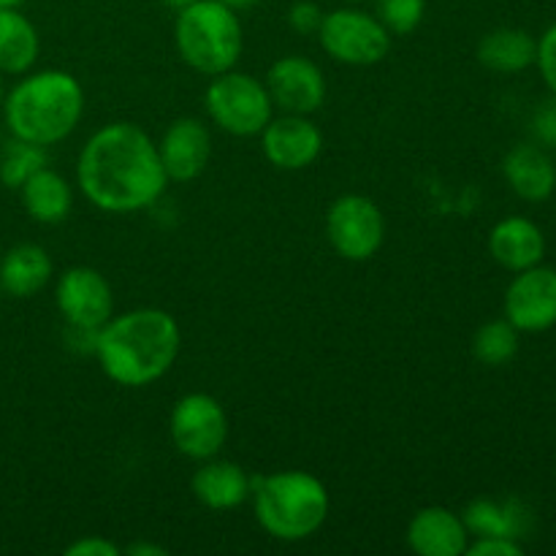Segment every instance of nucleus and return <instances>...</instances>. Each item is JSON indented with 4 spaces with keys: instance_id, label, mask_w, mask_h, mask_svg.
I'll use <instances>...</instances> for the list:
<instances>
[{
    "instance_id": "f257e3e1",
    "label": "nucleus",
    "mask_w": 556,
    "mask_h": 556,
    "mask_svg": "<svg viewBox=\"0 0 556 556\" xmlns=\"http://www.w3.org/2000/svg\"><path fill=\"white\" fill-rule=\"evenodd\" d=\"M81 195L109 215H134L155 204L168 179L157 144L136 123H109L85 141L76 161Z\"/></svg>"
},
{
    "instance_id": "f03ea898",
    "label": "nucleus",
    "mask_w": 556,
    "mask_h": 556,
    "mask_svg": "<svg viewBox=\"0 0 556 556\" xmlns=\"http://www.w3.org/2000/svg\"><path fill=\"white\" fill-rule=\"evenodd\" d=\"M182 348L177 318L161 307H136L112 315L98 329L92 356L103 375L123 389L157 383L174 367Z\"/></svg>"
},
{
    "instance_id": "7ed1b4c3",
    "label": "nucleus",
    "mask_w": 556,
    "mask_h": 556,
    "mask_svg": "<svg viewBox=\"0 0 556 556\" xmlns=\"http://www.w3.org/2000/svg\"><path fill=\"white\" fill-rule=\"evenodd\" d=\"M5 128L14 139L52 147L68 139L85 114V90L74 74L60 68L27 71L3 98Z\"/></svg>"
},
{
    "instance_id": "20e7f679",
    "label": "nucleus",
    "mask_w": 556,
    "mask_h": 556,
    "mask_svg": "<svg viewBox=\"0 0 556 556\" xmlns=\"http://www.w3.org/2000/svg\"><path fill=\"white\" fill-rule=\"evenodd\" d=\"M261 530L282 543L313 538L329 519V489L307 470H277L255 476L250 486Z\"/></svg>"
},
{
    "instance_id": "39448f33",
    "label": "nucleus",
    "mask_w": 556,
    "mask_h": 556,
    "mask_svg": "<svg viewBox=\"0 0 556 556\" xmlns=\"http://www.w3.org/2000/svg\"><path fill=\"white\" fill-rule=\"evenodd\" d=\"M174 43L185 65L212 79L237 68L244 49L242 22L237 11L217 0H193L177 9Z\"/></svg>"
},
{
    "instance_id": "423d86ee",
    "label": "nucleus",
    "mask_w": 556,
    "mask_h": 556,
    "mask_svg": "<svg viewBox=\"0 0 556 556\" xmlns=\"http://www.w3.org/2000/svg\"><path fill=\"white\" fill-rule=\"evenodd\" d=\"M204 109L217 128L237 139L258 136L275 117V103L264 81L237 68L212 76L204 92Z\"/></svg>"
},
{
    "instance_id": "0eeeda50",
    "label": "nucleus",
    "mask_w": 556,
    "mask_h": 556,
    "mask_svg": "<svg viewBox=\"0 0 556 556\" xmlns=\"http://www.w3.org/2000/svg\"><path fill=\"white\" fill-rule=\"evenodd\" d=\"M318 41L331 60L353 68L378 65L391 52V33L383 22L353 3L324 14Z\"/></svg>"
},
{
    "instance_id": "6e6552de",
    "label": "nucleus",
    "mask_w": 556,
    "mask_h": 556,
    "mask_svg": "<svg viewBox=\"0 0 556 556\" xmlns=\"http://www.w3.org/2000/svg\"><path fill=\"white\" fill-rule=\"evenodd\" d=\"M168 438L185 459H212L228 443L226 407L206 391L179 396L168 413Z\"/></svg>"
},
{
    "instance_id": "1a4fd4ad",
    "label": "nucleus",
    "mask_w": 556,
    "mask_h": 556,
    "mask_svg": "<svg viewBox=\"0 0 556 556\" xmlns=\"http://www.w3.org/2000/svg\"><path fill=\"white\" fill-rule=\"evenodd\" d=\"M326 239L340 258L356 264L375 258L386 242L383 210L369 195H340L326 212Z\"/></svg>"
},
{
    "instance_id": "9d476101",
    "label": "nucleus",
    "mask_w": 556,
    "mask_h": 556,
    "mask_svg": "<svg viewBox=\"0 0 556 556\" xmlns=\"http://www.w3.org/2000/svg\"><path fill=\"white\" fill-rule=\"evenodd\" d=\"M54 304L65 326L101 329L114 315V293L106 277L92 266H71L54 286Z\"/></svg>"
},
{
    "instance_id": "9b49d317",
    "label": "nucleus",
    "mask_w": 556,
    "mask_h": 556,
    "mask_svg": "<svg viewBox=\"0 0 556 556\" xmlns=\"http://www.w3.org/2000/svg\"><path fill=\"white\" fill-rule=\"evenodd\" d=\"M275 109L286 114H315L326 103V76L315 60L286 54L275 60L264 79Z\"/></svg>"
},
{
    "instance_id": "f8f14e48",
    "label": "nucleus",
    "mask_w": 556,
    "mask_h": 556,
    "mask_svg": "<svg viewBox=\"0 0 556 556\" xmlns=\"http://www.w3.org/2000/svg\"><path fill=\"white\" fill-rule=\"evenodd\" d=\"M258 136L264 157L277 172H302L324 152V134L309 114L282 112L280 117H271Z\"/></svg>"
},
{
    "instance_id": "ddd939ff",
    "label": "nucleus",
    "mask_w": 556,
    "mask_h": 556,
    "mask_svg": "<svg viewBox=\"0 0 556 556\" xmlns=\"http://www.w3.org/2000/svg\"><path fill=\"white\" fill-rule=\"evenodd\" d=\"M505 318L532 334L556 326V269L538 264L516 271L505 291Z\"/></svg>"
},
{
    "instance_id": "4468645a",
    "label": "nucleus",
    "mask_w": 556,
    "mask_h": 556,
    "mask_svg": "<svg viewBox=\"0 0 556 556\" xmlns=\"http://www.w3.org/2000/svg\"><path fill=\"white\" fill-rule=\"evenodd\" d=\"M155 144L168 182H193L212 161V130L195 117L174 119Z\"/></svg>"
},
{
    "instance_id": "2eb2a0df",
    "label": "nucleus",
    "mask_w": 556,
    "mask_h": 556,
    "mask_svg": "<svg viewBox=\"0 0 556 556\" xmlns=\"http://www.w3.org/2000/svg\"><path fill=\"white\" fill-rule=\"evenodd\" d=\"M405 541L418 556H462L470 546V532L459 514L443 505H427L413 514Z\"/></svg>"
},
{
    "instance_id": "dca6fc26",
    "label": "nucleus",
    "mask_w": 556,
    "mask_h": 556,
    "mask_svg": "<svg viewBox=\"0 0 556 556\" xmlns=\"http://www.w3.org/2000/svg\"><path fill=\"white\" fill-rule=\"evenodd\" d=\"M250 486H253V478L242 465L217 459V456L199 462V470L190 478V492L210 510L239 508L250 500Z\"/></svg>"
},
{
    "instance_id": "f3484780",
    "label": "nucleus",
    "mask_w": 556,
    "mask_h": 556,
    "mask_svg": "<svg viewBox=\"0 0 556 556\" xmlns=\"http://www.w3.org/2000/svg\"><path fill=\"white\" fill-rule=\"evenodd\" d=\"M489 253L503 269L525 271L543 261L546 237L530 217H505L489 233Z\"/></svg>"
},
{
    "instance_id": "a211bd4d",
    "label": "nucleus",
    "mask_w": 556,
    "mask_h": 556,
    "mask_svg": "<svg viewBox=\"0 0 556 556\" xmlns=\"http://www.w3.org/2000/svg\"><path fill=\"white\" fill-rule=\"evenodd\" d=\"M52 271V258L41 244L22 242L0 255V288L14 299L36 296L49 286Z\"/></svg>"
},
{
    "instance_id": "6ab92c4d",
    "label": "nucleus",
    "mask_w": 556,
    "mask_h": 556,
    "mask_svg": "<svg viewBox=\"0 0 556 556\" xmlns=\"http://www.w3.org/2000/svg\"><path fill=\"white\" fill-rule=\"evenodd\" d=\"M503 174L514 193L525 201H546L556 188V168L552 157L535 144H516L505 155Z\"/></svg>"
},
{
    "instance_id": "aec40b11",
    "label": "nucleus",
    "mask_w": 556,
    "mask_h": 556,
    "mask_svg": "<svg viewBox=\"0 0 556 556\" xmlns=\"http://www.w3.org/2000/svg\"><path fill=\"white\" fill-rule=\"evenodd\" d=\"M20 199L30 220L58 226L74 210V188L63 174L43 166L20 188Z\"/></svg>"
},
{
    "instance_id": "412c9836",
    "label": "nucleus",
    "mask_w": 556,
    "mask_h": 556,
    "mask_svg": "<svg viewBox=\"0 0 556 556\" xmlns=\"http://www.w3.org/2000/svg\"><path fill=\"white\" fill-rule=\"evenodd\" d=\"M41 38L20 9H0V74L22 76L36 65Z\"/></svg>"
},
{
    "instance_id": "4be33fe9",
    "label": "nucleus",
    "mask_w": 556,
    "mask_h": 556,
    "mask_svg": "<svg viewBox=\"0 0 556 556\" xmlns=\"http://www.w3.org/2000/svg\"><path fill=\"white\" fill-rule=\"evenodd\" d=\"M465 519L467 532L470 538H514L519 541L527 532V519H530V510L519 503V500H472L470 505L462 514Z\"/></svg>"
},
{
    "instance_id": "5701e85b",
    "label": "nucleus",
    "mask_w": 556,
    "mask_h": 556,
    "mask_svg": "<svg viewBox=\"0 0 556 556\" xmlns=\"http://www.w3.org/2000/svg\"><path fill=\"white\" fill-rule=\"evenodd\" d=\"M538 41L519 27H500L486 33L478 43V60L497 74H519L535 63Z\"/></svg>"
},
{
    "instance_id": "b1692460",
    "label": "nucleus",
    "mask_w": 556,
    "mask_h": 556,
    "mask_svg": "<svg viewBox=\"0 0 556 556\" xmlns=\"http://www.w3.org/2000/svg\"><path fill=\"white\" fill-rule=\"evenodd\" d=\"M516 353H519V329L508 318L486 320L472 334V356L483 367H503V364L514 362Z\"/></svg>"
},
{
    "instance_id": "393cba45",
    "label": "nucleus",
    "mask_w": 556,
    "mask_h": 556,
    "mask_svg": "<svg viewBox=\"0 0 556 556\" xmlns=\"http://www.w3.org/2000/svg\"><path fill=\"white\" fill-rule=\"evenodd\" d=\"M43 166H47V147L11 136L0 152V182L11 190H20Z\"/></svg>"
},
{
    "instance_id": "a878e982",
    "label": "nucleus",
    "mask_w": 556,
    "mask_h": 556,
    "mask_svg": "<svg viewBox=\"0 0 556 556\" xmlns=\"http://www.w3.org/2000/svg\"><path fill=\"white\" fill-rule=\"evenodd\" d=\"M375 16L391 36H410L427 16V0H375Z\"/></svg>"
},
{
    "instance_id": "bb28decb",
    "label": "nucleus",
    "mask_w": 556,
    "mask_h": 556,
    "mask_svg": "<svg viewBox=\"0 0 556 556\" xmlns=\"http://www.w3.org/2000/svg\"><path fill=\"white\" fill-rule=\"evenodd\" d=\"M320 22H324V11L315 0H296L288 9V25L299 36H318Z\"/></svg>"
},
{
    "instance_id": "cd10ccee",
    "label": "nucleus",
    "mask_w": 556,
    "mask_h": 556,
    "mask_svg": "<svg viewBox=\"0 0 556 556\" xmlns=\"http://www.w3.org/2000/svg\"><path fill=\"white\" fill-rule=\"evenodd\" d=\"M535 63H538V68H541L543 79H546L548 90L556 96V22L548 27L546 33H543L541 41H538Z\"/></svg>"
},
{
    "instance_id": "c85d7f7f",
    "label": "nucleus",
    "mask_w": 556,
    "mask_h": 556,
    "mask_svg": "<svg viewBox=\"0 0 556 556\" xmlns=\"http://www.w3.org/2000/svg\"><path fill=\"white\" fill-rule=\"evenodd\" d=\"M465 554H470V556H521L525 554V546H521L519 541H514V538L486 535V538H476V541H470V546H467Z\"/></svg>"
},
{
    "instance_id": "c756f323",
    "label": "nucleus",
    "mask_w": 556,
    "mask_h": 556,
    "mask_svg": "<svg viewBox=\"0 0 556 556\" xmlns=\"http://www.w3.org/2000/svg\"><path fill=\"white\" fill-rule=\"evenodd\" d=\"M65 556H119V546L112 543L109 538L101 535H87L65 546Z\"/></svg>"
},
{
    "instance_id": "7c9ffc66",
    "label": "nucleus",
    "mask_w": 556,
    "mask_h": 556,
    "mask_svg": "<svg viewBox=\"0 0 556 556\" xmlns=\"http://www.w3.org/2000/svg\"><path fill=\"white\" fill-rule=\"evenodd\" d=\"M532 130L543 144L556 147V96L538 106L535 117H532Z\"/></svg>"
},
{
    "instance_id": "2f4dec72",
    "label": "nucleus",
    "mask_w": 556,
    "mask_h": 556,
    "mask_svg": "<svg viewBox=\"0 0 556 556\" xmlns=\"http://www.w3.org/2000/svg\"><path fill=\"white\" fill-rule=\"evenodd\" d=\"M128 554L130 556H168V552L163 546H155V543H134V546H128Z\"/></svg>"
},
{
    "instance_id": "473e14b6",
    "label": "nucleus",
    "mask_w": 556,
    "mask_h": 556,
    "mask_svg": "<svg viewBox=\"0 0 556 556\" xmlns=\"http://www.w3.org/2000/svg\"><path fill=\"white\" fill-rule=\"evenodd\" d=\"M217 3L228 5V9H233V11H244V9H253V5H258L261 0H217Z\"/></svg>"
},
{
    "instance_id": "72a5a7b5",
    "label": "nucleus",
    "mask_w": 556,
    "mask_h": 556,
    "mask_svg": "<svg viewBox=\"0 0 556 556\" xmlns=\"http://www.w3.org/2000/svg\"><path fill=\"white\" fill-rule=\"evenodd\" d=\"M163 5H168V9H182V5H188V3H193V0H161Z\"/></svg>"
},
{
    "instance_id": "f704fd0d",
    "label": "nucleus",
    "mask_w": 556,
    "mask_h": 556,
    "mask_svg": "<svg viewBox=\"0 0 556 556\" xmlns=\"http://www.w3.org/2000/svg\"><path fill=\"white\" fill-rule=\"evenodd\" d=\"M27 0H0V9H20V5H25Z\"/></svg>"
},
{
    "instance_id": "c9c22d12",
    "label": "nucleus",
    "mask_w": 556,
    "mask_h": 556,
    "mask_svg": "<svg viewBox=\"0 0 556 556\" xmlns=\"http://www.w3.org/2000/svg\"><path fill=\"white\" fill-rule=\"evenodd\" d=\"M5 98V87H3V74H0V103H3Z\"/></svg>"
},
{
    "instance_id": "e433bc0d",
    "label": "nucleus",
    "mask_w": 556,
    "mask_h": 556,
    "mask_svg": "<svg viewBox=\"0 0 556 556\" xmlns=\"http://www.w3.org/2000/svg\"><path fill=\"white\" fill-rule=\"evenodd\" d=\"M345 3H353V5H356V3H364V0H345Z\"/></svg>"
}]
</instances>
